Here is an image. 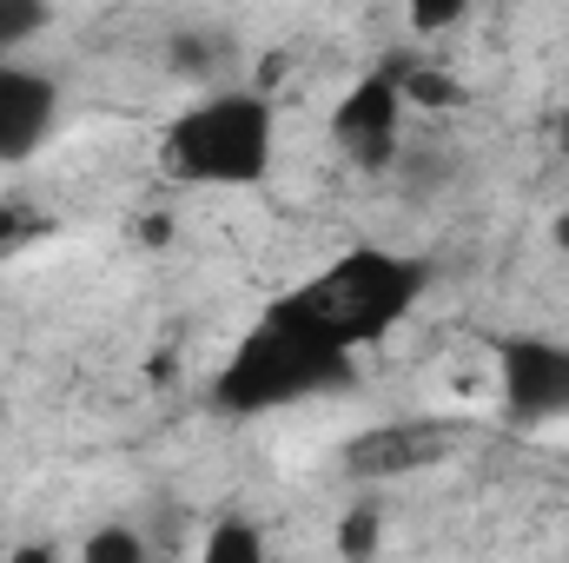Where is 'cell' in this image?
<instances>
[{
  "mask_svg": "<svg viewBox=\"0 0 569 563\" xmlns=\"http://www.w3.org/2000/svg\"><path fill=\"white\" fill-rule=\"evenodd\" d=\"M345 365H351V345L338 332H325L298 298H279V305H266V318L226 358V372L212 385V405L232 412V418H259V412H279V405H298V398H318V392L345 385Z\"/></svg>",
  "mask_w": 569,
  "mask_h": 563,
  "instance_id": "cell-1",
  "label": "cell"
},
{
  "mask_svg": "<svg viewBox=\"0 0 569 563\" xmlns=\"http://www.w3.org/2000/svg\"><path fill=\"white\" fill-rule=\"evenodd\" d=\"M425 285H430L425 259L391 253V246H358V253L331 259L325 273H311L291 298H298L325 332H338V338L358 352V345H378L391 325H405V318L418 312Z\"/></svg>",
  "mask_w": 569,
  "mask_h": 563,
  "instance_id": "cell-2",
  "label": "cell"
},
{
  "mask_svg": "<svg viewBox=\"0 0 569 563\" xmlns=\"http://www.w3.org/2000/svg\"><path fill=\"white\" fill-rule=\"evenodd\" d=\"M159 166L186 186H259L272 166V107L259 93H212L186 107L159 140Z\"/></svg>",
  "mask_w": 569,
  "mask_h": 563,
  "instance_id": "cell-3",
  "label": "cell"
},
{
  "mask_svg": "<svg viewBox=\"0 0 569 563\" xmlns=\"http://www.w3.org/2000/svg\"><path fill=\"white\" fill-rule=\"evenodd\" d=\"M497 378H503V418L517 424V431L569 418V345L503 338L497 345Z\"/></svg>",
  "mask_w": 569,
  "mask_h": 563,
  "instance_id": "cell-4",
  "label": "cell"
},
{
  "mask_svg": "<svg viewBox=\"0 0 569 563\" xmlns=\"http://www.w3.org/2000/svg\"><path fill=\"white\" fill-rule=\"evenodd\" d=\"M60 120V87L33 67H0V159H33Z\"/></svg>",
  "mask_w": 569,
  "mask_h": 563,
  "instance_id": "cell-5",
  "label": "cell"
},
{
  "mask_svg": "<svg viewBox=\"0 0 569 563\" xmlns=\"http://www.w3.org/2000/svg\"><path fill=\"white\" fill-rule=\"evenodd\" d=\"M398 107H405V87H398V73L385 67V73H371V80L351 87V100L338 107L331 134L351 146L365 166H378V159H391V140H398Z\"/></svg>",
  "mask_w": 569,
  "mask_h": 563,
  "instance_id": "cell-6",
  "label": "cell"
},
{
  "mask_svg": "<svg viewBox=\"0 0 569 563\" xmlns=\"http://www.w3.org/2000/svg\"><path fill=\"white\" fill-rule=\"evenodd\" d=\"M266 557V537L246 524V517H226L212 537H206V563H259Z\"/></svg>",
  "mask_w": 569,
  "mask_h": 563,
  "instance_id": "cell-7",
  "label": "cell"
},
{
  "mask_svg": "<svg viewBox=\"0 0 569 563\" xmlns=\"http://www.w3.org/2000/svg\"><path fill=\"white\" fill-rule=\"evenodd\" d=\"M40 27H47V0H0V53H13Z\"/></svg>",
  "mask_w": 569,
  "mask_h": 563,
  "instance_id": "cell-8",
  "label": "cell"
},
{
  "mask_svg": "<svg viewBox=\"0 0 569 563\" xmlns=\"http://www.w3.org/2000/svg\"><path fill=\"white\" fill-rule=\"evenodd\" d=\"M80 557L87 563H133L140 557V537H133V531H100V537L80 544Z\"/></svg>",
  "mask_w": 569,
  "mask_h": 563,
  "instance_id": "cell-9",
  "label": "cell"
},
{
  "mask_svg": "<svg viewBox=\"0 0 569 563\" xmlns=\"http://www.w3.org/2000/svg\"><path fill=\"white\" fill-rule=\"evenodd\" d=\"M405 7H411V20H418L425 33H443V27L463 20V0H405Z\"/></svg>",
  "mask_w": 569,
  "mask_h": 563,
  "instance_id": "cell-10",
  "label": "cell"
}]
</instances>
